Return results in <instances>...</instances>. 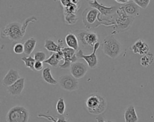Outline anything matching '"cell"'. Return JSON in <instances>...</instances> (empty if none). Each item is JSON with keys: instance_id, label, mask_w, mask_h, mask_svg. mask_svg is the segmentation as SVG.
I'll return each mask as SVG.
<instances>
[{"instance_id": "6da1fadb", "label": "cell", "mask_w": 154, "mask_h": 122, "mask_svg": "<svg viewBox=\"0 0 154 122\" xmlns=\"http://www.w3.org/2000/svg\"><path fill=\"white\" fill-rule=\"evenodd\" d=\"M82 17V23L88 30L97 28L101 25L105 26H113L114 25L111 17L102 19L99 11L91 7H88L83 11Z\"/></svg>"}, {"instance_id": "7a4b0ae2", "label": "cell", "mask_w": 154, "mask_h": 122, "mask_svg": "<svg viewBox=\"0 0 154 122\" xmlns=\"http://www.w3.org/2000/svg\"><path fill=\"white\" fill-rule=\"evenodd\" d=\"M114 25H113L111 35L125 32L131 27L135 18L128 16L122 6L117 8L116 13L112 16Z\"/></svg>"}, {"instance_id": "3957f363", "label": "cell", "mask_w": 154, "mask_h": 122, "mask_svg": "<svg viewBox=\"0 0 154 122\" xmlns=\"http://www.w3.org/2000/svg\"><path fill=\"white\" fill-rule=\"evenodd\" d=\"M85 107L90 114L100 115L106 110L107 102L103 96L98 93H93L87 98Z\"/></svg>"}, {"instance_id": "277c9868", "label": "cell", "mask_w": 154, "mask_h": 122, "mask_svg": "<svg viewBox=\"0 0 154 122\" xmlns=\"http://www.w3.org/2000/svg\"><path fill=\"white\" fill-rule=\"evenodd\" d=\"M78 38L79 48L87 51L93 50L94 45L99 41V36L95 32L90 30H76L73 32Z\"/></svg>"}, {"instance_id": "5b68a950", "label": "cell", "mask_w": 154, "mask_h": 122, "mask_svg": "<svg viewBox=\"0 0 154 122\" xmlns=\"http://www.w3.org/2000/svg\"><path fill=\"white\" fill-rule=\"evenodd\" d=\"M102 48L103 53L111 59L117 58L122 51L121 43L113 35H108L103 39Z\"/></svg>"}, {"instance_id": "8992f818", "label": "cell", "mask_w": 154, "mask_h": 122, "mask_svg": "<svg viewBox=\"0 0 154 122\" xmlns=\"http://www.w3.org/2000/svg\"><path fill=\"white\" fill-rule=\"evenodd\" d=\"M1 37L7 38L14 42L20 41L25 35L22 30V24L19 22L8 23L1 30Z\"/></svg>"}, {"instance_id": "52a82bcc", "label": "cell", "mask_w": 154, "mask_h": 122, "mask_svg": "<svg viewBox=\"0 0 154 122\" xmlns=\"http://www.w3.org/2000/svg\"><path fill=\"white\" fill-rule=\"evenodd\" d=\"M29 118V111L20 105H16L10 108L5 116L7 122H28Z\"/></svg>"}, {"instance_id": "ba28073f", "label": "cell", "mask_w": 154, "mask_h": 122, "mask_svg": "<svg viewBox=\"0 0 154 122\" xmlns=\"http://www.w3.org/2000/svg\"><path fill=\"white\" fill-rule=\"evenodd\" d=\"M60 87L67 92L76 91L79 89V82L72 75H63L58 80Z\"/></svg>"}, {"instance_id": "9c48e42d", "label": "cell", "mask_w": 154, "mask_h": 122, "mask_svg": "<svg viewBox=\"0 0 154 122\" xmlns=\"http://www.w3.org/2000/svg\"><path fill=\"white\" fill-rule=\"evenodd\" d=\"M100 47V43L97 42L94 47L93 52L90 54H84V51L81 49H79L76 51V56L78 58L83 59L87 63L88 66L91 69L95 68L98 64V59L96 55V51Z\"/></svg>"}, {"instance_id": "30bf717a", "label": "cell", "mask_w": 154, "mask_h": 122, "mask_svg": "<svg viewBox=\"0 0 154 122\" xmlns=\"http://www.w3.org/2000/svg\"><path fill=\"white\" fill-rule=\"evenodd\" d=\"M62 51L64 54V62L59 65L61 69H67L70 67L72 63L77 61L78 57L76 56V50L70 47H63Z\"/></svg>"}, {"instance_id": "8fae6325", "label": "cell", "mask_w": 154, "mask_h": 122, "mask_svg": "<svg viewBox=\"0 0 154 122\" xmlns=\"http://www.w3.org/2000/svg\"><path fill=\"white\" fill-rule=\"evenodd\" d=\"M88 4L90 7H93L99 11L102 19L103 16L108 17L114 14L117 9V7L116 6H105L103 4L99 2L98 1H88Z\"/></svg>"}, {"instance_id": "7c38bea8", "label": "cell", "mask_w": 154, "mask_h": 122, "mask_svg": "<svg viewBox=\"0 0 154 122\" xmlns=\"http://www.w3.org/2000/svg\"><path fill=\"white\" fill-rule=\"evenodd\" d=\"M88 71L87 66L82 62H75L72 63L70 67L71 75L77 80L84 77Z\"/></svg>"}, {"instance_id": "4fadbf2b", "label": "cell", "mask_w": 154, "mask_h": 122, "mask_svg": "<svg viewBox=\"0 0 154 122\" xmlns=\"http://www.w3.org/2000/svg\"><path fill=\"white\" fill-rule=\"evenodd\" d=\"M25 78H20L13 84L7 87V92L11 96H17L21 94L25 87Z\"/></svg>"}, {"instance_id": "5bb4252c", "label": "cell", "mask_w": 154, "mask_h": 122, "mask_svg": "<svg viewBox=\"0 0 154 122\" xmlns=\"http://www.w3.org/2000/svg\"><path fill=\"white\" fill-rule=\"evenodd\" d=\"M131 50L135 54L143 56L149 52V46L147 42L139 39L132 45Z\"/></svg>"}, {"instance_id": "9a60e30c", "label": "cell", "mask_w": 154, "mask_h": 122, "mask_svg": "<svg viewBox=\"0 0 154 122\" xmlns=\"http://www.w3.org/2000/svg\"><path fill=\"white\" fill-rule=\"evenodd\" d=\"M20 78L19 74L17 70L10 69L4 77L2 80V84L4 87H7L13 84Z\"/></svg>"}, {"instance_id": "2e32d148", "label": "cell", "mask_w": 154, "mask_h": 122, "mask_svg": "<svg viewBox=\"0 0 154 122\" xmlns=\"http://www.w3.org/2000/svg\"><path fill=\"white\" fill-rule=\"evenodd\" d=\"M123 8L126 13L132 17L135 18L140 15V7L132 0H130L123 4Z\"/></svg>"}, {"instance_id": "e0dca14e", "label": "cell", "mask_w": 154, "mask_h": 122, "mask_svg": "<svg viewBox=\"0 0 154 122\" xmlns=\"http://www.w3.org/2000/svg\"><path fill=\"white\" fill-rule=\"evenodd\" d=\"M44 47L49 51L56 53L62 50L64 47L63 41L61 39H59L57 44L51 39H46L45 41Z\"/></svg>"}, {"instance_id": "ac0fdd59", "label": "cell", "mask_w": 154, "mask_h": 122, "mask_svg": "<svg viewBox=\"0 0 154 122\" xmlns=\"http://www.w3.org/2000/svg\"><path fill=\"white\" fill-rule=\"evenodd\" d=\"M124 119L125 122H137L138 117L133 105L128 106L124 112Z\"/></svg>"}, {"instance_id": "d6986e66", "label": "cell", "mask_w": 154, "mask_h": 122, "mask_svg": "<svg viewBox=\"0 0 154 122\" xmlns=\"http://www.w3.org/2000/svg\"><path fill=\"white\" fill-rule=\"evenodd\" d=\"M65 41L69 47L76 51L79 49V44L78 38L73 32H69L66 35L65 37Z\"/></svg>"}, {"instance_id": "ffe728a7", "label": "cell", "mask_w": 154, "mask_h": 122, "mask_svg": "<svg viewBox=\"0 0 154 122\" xmlns=\"http://www.w3.org/2000/svg\"><path fill=\"white\" fill-rule=\"evenodd\" d=\"M37 44L36 38L32 37L26 39L24 43V53L27 56H30L35 48Z\"/></svg>"}, {"instance_id": "44dd1931", "label": "cell", "mask_w": 154, "mask_h": 122, "mask_svg": "<svg viewBox=\"0 0 154 122\" xmlns=\"http://www.w3.org/2000/svg\"><path fill=\"white\" fill-rule=\"evenodd\" d=\"M42 77L43 81L48 84L51 85H56L58 84V81H57L52 75L51 69L49 67H46L43 69L42 72Z\"/></svg>"}, {"instance_id": "7402d4cb", "label": "cell", "mask_w": 154, "mask_h": 122, "mask_svg": "<svg viewBox=\"0 0 154 122\" xmlns=\"http://www.w3.org/2000/svg\"><path fill=\"white\" fill-rule=\"evenodd\" d=\"M60 115V116H58L57 118H55L51 115H48L42 114H37L38 117L46 118L51 122H69L68 117L67 115Z\"/></svg>"}, {"instance_id": "603a6c76", "label": "cell", "mask_w": 154, "mask_h": 122, "mask_svg": "<svg viewBox=\"0 0 154 122\" xmlns=\"http://www.w3.org/2000/svg\"><path fill=\"white\" fill-rule=\"evenodd\" d=\"M154 62V55L151 53H148L143 56L140 59V65L144 67L150 66Z\"/></svg>"}, {"instance_id": "cb8c5ba5", "label": "cell", "mask_w": 154, "mask_h": 122, "mask_svg": "<svg viewBox=\"0 0 154 122\" xmlns=\"http://www.w3.org/2000/svg\"><path fill=\"white\" fill-rule=\"evenodd\" d=\"M64 22L66 25H74L78 21V16L75 13H63Z\"/></svg>"}, {"instance_id": "d4e9b609", "label": "cell", "mask_w": 154, "mask_h": 122, "mask_svg": "<svg viewBox=\"0 0 154 122\" xmlns=\"http://www.w3.org/2000/svg\"><path fill=\"white\" fill-rule=\"evenodd\" d=\"M21 60L24 62L25 66L30 69L32 71L34 69V64L35 62V60L34 57L31 56H28V57H21Z\"/></svg>"}, {"instance_id": "484cf974", "label": "cell", "mask_w": 154, "mask_h": 122, "mask_svg": "<svg viewBox=\"0 0 154 122\" xmlns=\"http://www.w3.org/2000/svg\"><path fill=\"white\" fill-rule=\"evenodd\" d=\"M44 63L49 65L50 66L54 67V68H57L58 67V66H59V63H60V60L57 59V56H56V53H53L49 58L46 59Z\"/></svg>"}, {"instance_id": "4316f807", "label": "cell", "mask_w": 154, "mask_h": 122, "mask_svg": "<svg viewBox=\"0 0 154 122\" xmlns=\"http://www.w3.org/2000/svg\"><path fill=\"white\" fill-rule=\"evenodd\" d=\"M56 110L59 115H64L66 111V103L63 97H60L56 104Z\"/></svg>"}, {"instance_id": "83f0119b", "label": "cell", "mask_w": 154, "mask_h": 122, "mask_svg": "<svg viewBox=\"0 0 154 122\" xmlns=\"http://www.w3.org/2000/svg\"><path fill=\"white\" fill-rule=\"evenodd\" d=\"M37 21V18L35 16H30L28 18H26L25 21L23 22V23L22 24V32L24 35H25L26 31V29L28 26V25L30 23H33V22H36Z\"/></svg>"}, {"instance_id": "f1b7e54d", "label": "cell", "mask_w": 154, "mask_h": 122, "mask_svg": "<svg viewBox=\"0 0 154 122\" xmlns=\"http://www.w3.org/2000/svg\"><path fill=\"white\" fill-rule=\"evenodd\" d=\"M34 58L35 59V61H40L44 62L45 60L46 59V55L43 51H37L34 54Z\"/></svg>"}, {"instance_id": "f546056e", "label": "cell", "mask_w": 154, "mask_h": 122, "mask_svg": "<svg viewBox=\"0 0 154 122\" xmlns=\"http://www.w3.org/2000/svg\"><path fill=\"white\" fill-rule=\"evenodd\" d=\"M13 51L17 54H20L24 53L23 44H22L20 42L16 43L13 47Z\"/></svg>"}, {"instance_id": "4dcf8cb0", "label": "cell", "mask_w": 154, "mask_h": 122, "mask_svg": "<svg viewBox=\"0 0 154 122\" xmlns=\"http://www.w3.org/2000/svg\"><path fill=\"white\" fill-rule=\"evenodd\" d=\"M135 3H136L140 8H143V9H146L150 2V0H132Z\"/></svg>"}, {"instance_id": "1f68e13d", "label": "cell", "mask_w": 154, "mask_h": 122, "mask_svg": "<svg viewBox=\"0 0 154 122\" xmlns=\"http://www.w3.org/2000/svg\"><path fill=\"white\" fill-rule=\"evenodd\" d=\"M43 65L42 62L40 61H35V64H34V69L36 71H40L43 69Z\"/></svg>"}, {"instance_id": "d6a6232c", "label": "cell", "mask_w": 154, "mask_h": 122, "mask_svg": "<svg viewBox=\"0 0 154 122\" xmlns=\"http://www.w3.org/2000/svg\"><path fill=\"white\" fill-rule=\"evenodd\" d=\"M60 1L61 5H63V7H67L72 3V2L70 0H60Z\"/></svg>"}, {"instance_id": "836d02e7", "label": "cell", "mask_w": 154, "mask_h": 122, "mask_svg": "<svg viewBox=\"0 0 154 122\" xmlns=\"http://www.w3.org/2000/svg\"><path fill=\"white\" fill-rule=\"evenodd\" d=\"M96 120H97V122H107L106 121L105 118L103 116H102L100 115H98V116L96 117Z\"/></svg>"}, {"instance_id": "e575fe53", "label": "cell", "mask_w": 154, "mask_h": 122, "mask_svg": "<svg viewBox=\"0 0 154 122\" xmlns=\"http://www.w3.org/2000/svg\"><path fill=\"white\" fill-rule=\"evenodd\" d=\"M116 1L117 2L119 3V4H124L126 2H127L128 1H129V0H114Z\"/></svg>"}, {"instance_id": "d590c367", "label": "cell", "mask_w": 154, "mask_h": 122, "mask_svg": "<svg viewBox=\"0 0 154 122\" xmlns=\"http://www.w3.org/2000/svg\"><path fill=\"white\" fill-rule=\"evenodd\" d=\"M70 1L75 4H80V1L79 0H70Z\"/></svg>"}, {"instance_id": "8d00e7d4", "label": "cell", "mask_w": 154, "mask_h": 122, "mask_svg": "<svg viewBox=\"0 0 154 122\" xmlns=\"http://www.w3.org/2000/svg\"><path fill=\"white\" fill-rule=\"evenodd\" d=\"M88 1H98V0H88Z\"/></svg>"}, {"instance_id": "74e56055", "label": "cell", "mask_w": 154, "mask_h": 122, "mask_svg": "<svg viewBox=\"0 0 154 122\" xmlns=\"http://www.w3.org/2000/svg\"><path fill=\"white\" fill-rule=\"evenodd\" d=\"M107 122H112V121H111V120H108V121H107Z\"/></svg>"}, {"instance_id": "f35d334b", "label": "cell", "mask_w": 154, "mask_h": 122, "mask_svg": "<svg viewBox=\"0 0 154 122\" xmlns=\"http://www.w3.org/2000/svg\"><path fill=\"white\" fill-rule=\"evenodd\" d=\"M129 1H130V0H129Z\"/></svg>"}]
</instances>
